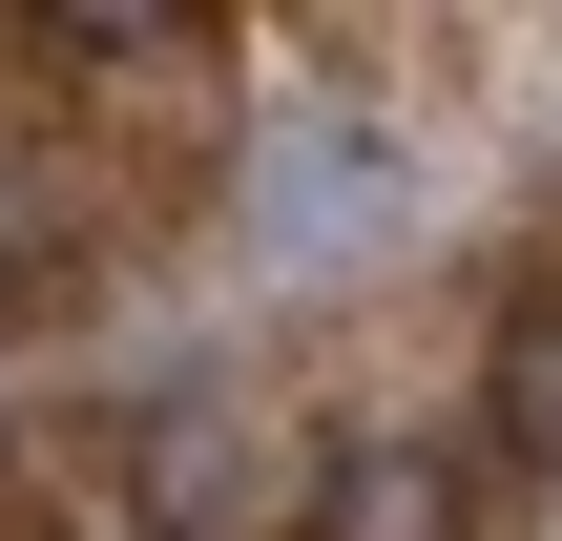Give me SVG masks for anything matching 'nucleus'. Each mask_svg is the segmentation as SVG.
<instances>
[{"instance_id":"f257e3e1","label":"nucleus","mask_w":562,"mask_h":541,"mask_svg":"<svg viewBox=\"0 0 562 541\" xmlns=\"http://www.w3.org/2000/svg\"><path fill=\"white\" fill-rule=\"evenodd\" d=\"M125 500H146V541H271V438L188 375V396L125 438Z\"/></svg>"},{"instance_id":"f03ea898","label":"nucleus","mask_w":562,"mask_h":541,"mask_svg":"<svg viewBox=\"0 0 562 541\" xmlns=\"http://www.w3.org/2000/svg\"><path fill=\"white\" fill-rule=\"evenodd\" d=\"M375 229H396V146L292 125V146H271V208H250V250H271V271H313V250H375Z\"/></svg>"},{"instance_id":"7ed1b4c3","label":"nucleus","mask_w":562,"mask_h":541,"mask_svg":"<svg viewBox=\"0 0 562 541\" xmlns=\"http://www.w3.org/2000/svg\"><path fill=\"white\" fill-rule=\"evenodd\" d=\"M459 500H480V459H438V438H355V459L313 480L334 541H459Z\"/></svg>"},{"instance_id":"20e7f679","label":"nucleus","mask_w":562,"mask_h":541,"mask_svg":"<svg viewBox=\"0 0 562 541\" xmlns=\"http://www.w3.org/2000/svg\"><path fill=\"white\" fill-rule=\"evenodd\" d=\"M480 459L562 480V292H501V396H480Z\"/></svg>"},{"instance_id":"39448f33","label":"nucleus","mask_w":562,"mask_h":541,"mask_svg":"<svg viewBox=\"0 0 562 541\" xmlns=\"http://www.w3.org/2000/svg\"><path fill=\"white\" fill-rule=\"evenodd\" d=\"M42 313H83V250H63V229L0 188V334H42Z\"/></svg>"}]
</instances>
